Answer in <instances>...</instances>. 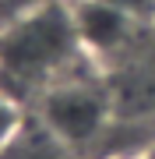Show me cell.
Segmentation results:
<instances>
[{"label": "cell", "mask_w": 155, "mask_h": 159, "mask_svg": "<svg viewBox=\"0 0 155 159\" xmlns=\"http://www.w3.org/2000/svg\"><path fill=\"white\" fill-rule=\"evenodd\" d=\"M81 64H88V53L78 43L67 0H53L0 25V89H7L18 102H39L42 92Z\"/></svg>", "instance_id": "1"}, {"label": "cell", "mask_w": 155, "mask_h": 159, "mask_svg": "<svg viewBox=\"0 0 155 159\" xmlns=\"http://www.w3.org/2000/svg\"><path fill=\"white\" fill-rule=\"evenodd\" d=\"M92 64V60H88ZM81 64L78 71H71L67 78H60L53 89L42 92L39 99V117L46 120V127L60 142H67L71 148H85L92 145L109 124V92L102 89V81H95Z\"/></svg>", "instance_id": "2"}, {"label": "cell", "mask_w": 155, "mask_h": 159, "mask_svg": "<svg viewBox=\"0 0 155 159\" xmlns=\"http://www.w3.org/2000/svg\"><path fill=\"white\" fill-rule=\"evenodd\" d=\"M67 4H71L78 43L88 53V60L116 57L138 32V25L131 18H123L116 7H109L106 0H67Z\"/></svg>", "instance_id": "3"}, {"label": "cell", "mask_w": 155, "mask_h": 159, "mask_svg": "<svg viewBox=\"0 0 155 159\" xmlns=\"http://www.w3.org/2000/svg\"><path fill=\"white\" fill-rule=\"evenodd\" d=\"M71 148L67 142H60L57 134L46 127V120H28L25 117L21 131L14 134V142L0 152V159H71Z\"/></svg>", "instance_id": "4"}, {"label": "cell", "mask_w": 155, "mask_h": 159, "mask_svg": "<svg viewBox=\"0 0 155 159\" xmlns=\"http://www.w3.org/2000/svg\"><path fill=\"white\" fill-rule=\"evenodd\" d=\"M21 124H25V102H18L7 89H0V152L14 142Z\"/></svg>", "instance_id": "5"}, {"label": "cell", "mask_w": 155, "mask_h": 159, "mask_svg": "<svg viewBox=\"0 0 155 159\" xmlns=\"http://www.w3.org/2000/svg\"><path fill=\"white\" fill-rule=\"evenodd\" d=\"M123 18H131L138 29H155V0H106Z\"/></svg>", "instance_id": "6"}, {"label": "cell", "mask_w": 155, "mask_h": 159, "mask_svg": "<svg viewBox=\"0 0 155 159\" xmlns=\"http://www.w3.org/2000/svg\"><path fill=\"white\" fill-rule=\"evenodd\" d=\"M46 4H53V0H0V25L14 21V18H25V14L39 11Z\"/></svg>", "instance_id": "7"}, {"label": "cell", "mask_w": 155, "mask_h": 159, "mask_svg": "<svg viewBox=\"0 0 155 159\" xmlns=\"http://www.w3.org/2000/svg\"><path fill=\"white\" fill-rule=\"evenodd\" d=\"M116 159H155V142H144V145H138V148H134V152L116 156Z\"/></svg>", "instance_id": "8"}]
</instances>
